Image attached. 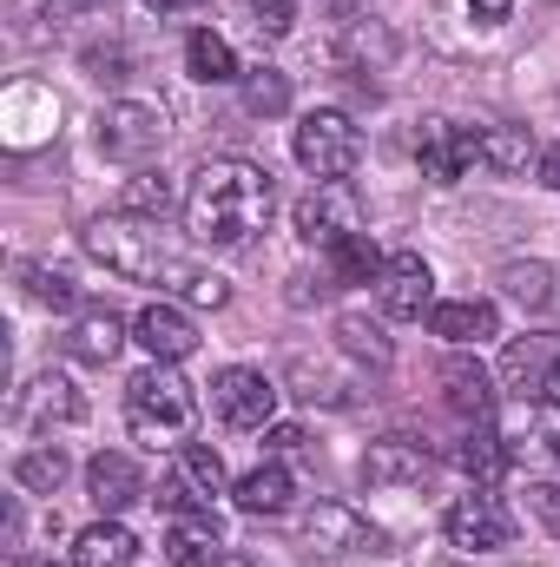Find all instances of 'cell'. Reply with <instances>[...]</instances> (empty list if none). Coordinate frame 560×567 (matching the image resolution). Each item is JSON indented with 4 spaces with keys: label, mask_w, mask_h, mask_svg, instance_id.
<instances>
[{
    "label": "cell",
    "mask_w": 560,
    "mask_h": 567,
    "mask_svg": "<svg viewBox=\"0 0 560 567\" xmlns=\"http://www.w3.org/2000/svg\"><path fill=\"white\" fill-rule=\"evenodd\" d=\"M86 251H93L106 271H120L126 284H152L158 297H191L198 310H218V303L231 297V284L218 278V271H198L191 251H178L158 218L106 212V218L86 225Z\"/></svg>",
    "instance_id": "6da1fadb"
},
{
    "label": "cell",
    "mask_w": 560,
    "mask_h": 567,
    "mask_svg": "<svg viewBox=\"0 0 560 567\" xmlns=\"http://www.w3.org/2000/svg\"><path fill=\"white\" fill-rule=\"evenodd\" d=\"M271 172L251 158H205L185 185V231L211 251H238L271 218Z\"/></svg>",
    "instance_id": "7a4b0ae2"
},
{
    "label": "cell",
    "mask_w": 560,
    "mask_h": 567,
    "mask_svg": "<svg viewBox=\"0 0 560 567\" xmlns=\"http://www.w3.org/2000/svg\"><path fill=\"white\" fill-rule=\"evenodd\" d=\"M191 416H198V396H191V383L172 363H152V370H139L126 383V423L152 449L158 442H185L191 435Z\"/></svg>",
    "instance_id": "3957f363"
},
{
    "label": "cell",
    "mask_w": 560,
    "mask_h": 567,
    "mask_svg": "<svg viewBox=\"0 0 560 567\" xmlns=\"http://www.w3.org/2000/svg\"><path fill=\"white\" fill-rule=\"evenodd\" d=\"M93 140H100V158L106 165L145 172L158 158V145H165V106H152V100H113L100 113V133Z\"/></svg>",
    "instance_id": "277c9868"
},
{
    "label": "cell",
    "mask_w": 560,
    "mask_h": 567,
    "mask_svg": "<svg viewBox=\"0 0 560 567\" xmlns=\"http://www.w3.org/2000/svg\"><path fill=\"white\" fill-rule=\"evenodd\" d=\"M290 152H297V165H303L310 178H350L356 158H363V133H356L350 113L323 106V113H303V126H297Z\"/></svg>",
    "instance_id": "5b68a950"
},
{
    "label": "cell",
    "mask_w": 560,
    "mask_h": 567,
    "mask_svg": "<svg viewBox=\"0 0 560 567\" xmlns=\"http://www.w3.org/2000/svg\"><path fill=\"white\" fill-rule=\"evenodd\" d=\"M290 225H297V238H303V245L330 251L336 238L363 231V198H356V185H343V178H317V185L297 198Z\"/></svg>",
    "instance_id": "8992f818"
},
{
    "label": "cell",
    "mask_w": 560,
    "mask_h": 567,
    "mask_svg": "<svg viewBox=\"0 0 560 567\" xmlns=\"http://www.w3.org/2000/svg\"><path fill=\"white\" fill-rule=\"evenodd\" d=\"M211 410H218L225 429H271V416H278V383L265 370L231 363V370L211 377Z\"/></svg>",
    "instance_id": "52a82bcc"
},
{
    "label": "cell",
    "mask_w": 560,
    "mask_h": 567,
    "mask_svg": "<svg viewBox=\"0 0 560 567\" xmlns=\"http://www.w3.org/2000/svg\"><path fill=\"white\" fill-rule=\"evenodd\" d=\"M218 488H225L218 449H211V442H178V462H172V475L158 482V502H165L172 515H191V508H211Z\"/></svg>",
    "instance_id": "ba28073f"
},
{
    "label": "cell",
    "mask_w": 560,
    "mask_h": 567,
    "mask_svg": "<svg viewBox=\"0 0 560 567\" xmlns=\"http://www.w3.org/2000/svg\"><path fill=\"white\" fill-rule=\"evenodd\" d=\"M560 370V330H535V337H515L508 350H501V390L515 396V403H535V396H548V383H554Z\"/></svg>",
    "instance_id": "9c48e42d"
},
{
    "label": "cell",
    "mask_w": 560,
    "mask_h": 567,
    "mask_svg": "<svg viewBox=\"0 0 560 567\" xmlns=\"http://www.w3.org/2000/svg\"><path fill=\"white\" fill-rule=\"evenodd\" d=\"M416 158L435 185H462V178L481 165V133H468V126H455V120H422Z\"/></svg>",
    "instance_id": "30bf717a"
},
{
    "label": "cell",
    "mask_w": 560,
    "mask_h": 567,
    "mask_svg": "<svg viewBox=\"0 0 560 567\" xmlns=\"http://www.w3.org/2000/svg\"><path fill=\"white\" fill-rule=\"evenodd\" d=\"M442 528H448V542H455V548H468V555H488V548H508V542H515V515H508L488 488H475V495L448 502Z\"/></svg>",
    "instance_id": "8fae6325"
},
{
    "label": "cell",
    "mask_w": 560,
    "mask_h": 567,
    "mask_svg": "<svg viewBox=\"0 0 560 567\" xmlns=\"http://www.w3.org/2000/svg\"><path fill=\"white\" fill-rule=\"evenodd\" d=\"M376 303H383V317H396V323H422V317L435 310V271L422 265L416 251H396V258H383Z\"/></svg>",
    "instance_id": "7c38bea8"
},
{
    "label": "cell",
    "mask_w": 560,
    "mask_h": 567,
    "mask_svg": "<svg viewBox=\"0 0 560 567\" xmlns=\"http://www.w3.org/2000/svg\"><path fill=\"white\" fill-rule=\"evenodd\" d=\"M133 343H139L152 363H185L198 350V323H191L185 303L158 297V303H145L139 317H133Z\"/></svg>",
    "instance_id": "4fadbf2b"
},
{
    "label": "cell",
    "mask_w": 560,
    "mask_h": 567,
    "mask_svg": "<svg viewBox=\"0 0 560 567\" xmlns=\"http://www.w3.org/2000/svg\"><path fill=\"white\" fill-rule=\"evenodd\" d=\"M428 468H435L428 449L409 442V435H383V442L363 449V488H416Z\"/></svg>",
    "instance_id": "5bb4252c"
},
{
    "label": "cell",
    "mask_w": 560,
    "mask_h": 567,
    "mask_svg": "<svg viewBox=\"0 0 560 567\" xmlns=\"http://www.w3.org/2000/svg\"><path fill=\"white\" fill-rule=\"evenodd\" d=\"M303 542H310L317 555H356V548H376V528H370L356 508H343V502H317V508L303 515Z\"/></svg>",
    "instance_id": "9a60e30c"
},
{
    "label": "cell",
    "mask_w": 560,
    "mask_h": 567,
    "mask_svg": "<svg viewBox=\"0 0 560 567\" xmlns=\"http://www.w3.org/2000/svg\"><path fill=\"white\" fill-rule=\"evenodd\" d=\"M428 330H435L442 343L468 350V343L501 337V310H495L488 297H448V303H435V310H428Z\"/></svg>",
    "instance_id": "2e32d148"
},
{
    "label": "cell",
    "mask_w": 560,
    "mask_h": 567,
    "mask_svg": "<svg viewBox=\"0 0 560 567\" xmlns=\"http://www.w3.org/2000/svg\"><path fill=\"white\" fill-rule=\"evenodd\" d=\"M435 383H442V403H448L455 416H475V423L495 416V377H488L475 357H448V363L435 370Z\"/></svg>",
    "instance_id": "e0dca14e"
},
{
    "label": "cell",
    "mask_w": 560,
    "mask_h": 567,
    "mask_svg": "<svg viewBox=\"0 0 560 567\" xmlns=\"http://www.w3.org/2000/svg\"><path fill=\"white\" fill-rule=\"evenodd\" d=\"M86 488H93V502H100V515H120V508H133L145 495V475L133 455H120V449H100L93 462H86Z\"/></svg>",
    "instance_id": "ac0fdd59"
},
{
    "label": "cell",
    "mask_w": 560,
    "mask_h": 567,
    "mask_svg": "<svg viewBox=\"0 0 560 567\" xmlns=\"http://www.w3.org/2000/svg\"><path fill=\"white\" fill-rule=\"evenodd\" d=\"M13 416L27 429H46V423H80V390L60 377V370H40L27 390H20V403H13Z\"/></svg>",
    "instance_id": "d6986e66"
},
{
    "label": "cell",
    "mask_w": 560,
    "mask_h": 567,
    "mask_svg": "<svg viewBox=\"0 0 560 567\" xmlns=\"http://www.w3.org/2000/svg\"><path fill=\"white\" fill-rule=\"evenodd\" d=\"M455 468H462L475 488H495V482L515 468V449H508V435H501V429L475 423L462 442H455Z\"/></svg>",
    "instance_id": "ffe728a7"
},
{
    "label": "cell",
    "mask_w": 560,
    "mask_h": 567,
    "mask_svg": "<svg viewBox=\"0 0 560 567\" xmlns=\"http://www.w3.org/2000/svg\"><path fill=\"white\" fill-rule=\"evenodd\" d=\"M133 561H139V542H133V528L113 522V515L73 535V567H133Z\"/></svg>",
    "instance_id": "44dd1931"
},
{
    "label": "cell",
    "mask_w": 560,
    "mask_h": 567,
    "mask_svg": "<svg viewBox=\"0 0 560 567\" xmlns=\"http://www.w3.org/2000/svg\"><path fill=\"white\" fill-rule=\"evenodd\" d=\"M120 343H126V323L113 310H80L66 330V357H80V363H113Z\"/></svg>",
    "instance_id": "7402d4cb"
},
{
    "label": "cell",
    "mask_w": 560,
    "mask_h": 567,
    "mask_svg": "<svg viewBox=\"0 0 560 567\" xmlns=\"http://www.w3.org/2000/svg\"><path fill=\"white\" fill-rule=\"evenodd\" d=\"M231 495H238V508H245V515H283V508H290V495H297V482H290V468H283V462H258L251 475H238V482H231Z\"/></svg>",
    "instance_id": "603a6c76"
},
{
    "label": "cell",
    "mask_w": 560,
    "mask_h": 567,
    "mask_svg": "<svg viewBox=\"0 0 560 567\" xmlns=\"http://www.w3.org/2000/svg\"><path fill=\"white\" fill-rule=\"evenodd\" d=\"M185 73L205 80V86H231V80H238V53H231V40L211 33V27H198V33L185 40Z\"/></svg>",
    "instance_id": "cb8c5ba5"
},
{
    "label": "cell",
    "mask_w": 560,
    "mask_h": 567,
    "mask_svg": "<svg viewBox=\"0 0 560 567\" xmlns=\"http://www.w3.org/2000/svg\"><path fill=\"white\" fill-rule=\"evenodd\" d=\"M336 343H343V357H356V363H370V370H390V357H396L390 330H383L376 317H363V310H343V317H336Z\"/></svg>",
    "instance_id": "d4e9b609"
},
{
    "label": "cell",
    "mask_w": 560,
    "mask_h": 567,
    "mask_svg": "<svg viewBox=\"0 0 560 567\" xmlns=\"http://www.w3.org/2000/svg\"><path fill=\"white\" fill-rule=\"evenodd\" d=\"M218 548V515L211 508H191V515H172V528H165V555L178 567H191V561H205Z\"/></svg>",
    "instance_id": "484cf974"
},
{
    "label": "cell",
    "mask_w": 560,
    "mask_h": 567,
    "mask_svg": "<svg viewBox=\"0 0 560 567\" xmlns=\"http://www.w3.org/2000/svg\"><path fill=\"white\" fill-rule=\"evenodd\" d=\"M323 265H330V284H370V278H383V251L370 245V231L336 238V245L323 251Z\"/></svg>",
    "instance_id": "4316f807"
},
{
    "label": "cell",
    "mask_w": 560,
    "mask_h": 567,
    "mask_svg": "<svg viewBox=\"0 0 560 567\" xmlns=\"http://www.w3.org/2000/svg\"><path fill=\"white\" fill-rule=\"evenodd\" d=\"M120 212H133V218H158V225H165V212H185V198H178V185H172L165 172L145 165V172L126 178V205H120Z\"/></svg>",
    "instance_id": "83f0119b"
},
{
    "label": "cell",
    "mask_w": 560,
    "mask_h": 567,
    "mask_svg": "<svg viewBox=\"0 0 560 567\" xmlns=\"http://www.w3.org/2000/svg\"><path fill=\"white\" fill-rule=\"evenodd\" d=\"M481 165H488V172H501V178H521L528 165H541V152H535L528 133L495 126V133H481Z\"/></svg>",
    "instance_id": "f1b7e54d"
},
{
    "label": "cell",
    "mask_w": 560,
    "mask_h": 567,
    "mask_svg": "<svg viewBox=\"0 0 560 567\" xmlns=\"http://www.w3.org/2000/svg\"><path fill=\"white\" fill-rule=\"evenodd\" d=\"M495 284H501L521 310H554V297H560L548 265H501V278H495Z\"/></svg>",
    "instance_id": "f546056e"
},
{
    "label": "cell",
    "mask_w": 560,
    "mask_h": 567,
    "mask_svg": "<svg viewBox=\"0 0 560 567\" xmlns=\"http://www.w3.org/2000/svg\"><path fill=\"white\" fill-rule=\"evenodd\" d=\"M13 482L33 488V495H53V488L66 482V455H60V449H27V455L13 462Z\"/></svg>",
    "instance_id": "4dcf8cb0"
},
{
    "label": "cell",
    "mask_w": 560,
    "mask_h": 567,
    "mask_svg": "<svg viewBox=\"0 0 560 567\" xmlns=\"http://www.w3.org/2000/svg\"><path fill=\"white\" fill-rule=\"evenodd\" d=\"M245 106H251L258 120H271V113H283V106H290V80H283L278 66H258V73L245 80Z\"/></svg>",
    "instance_id": "1f68e13d"
},
{
    "label": "cell",
    "mask_w": 560,
    "mask_h": 567,
    "mask_svg": "<svg viewBox=\"0 0 560 567\" xmlns=\"http://www.w3.org/2000/svg\"><path fill=\"white\" fill-rule=\"evenodd\" d=\"M20 284L33 303H53V310H73V278L66 271H46V265H20Z\"/></svg>",
    "instance_id": "d6a6232c"
},
{
    "label": "cell",
    "mask_w": 560,
    "mask_h": 567,
    "mask_svg": "<svg viewBox=\"0 0 560 567\" xmlns=\"http://www.w3.org/2000/svg\"><path fill=\"white\" fill-rule=\"evenodd\" d=\"M528 508H535V522L560 542V482H535V488H528Z\"/></svg>",
    "instance_id": "836d02e7"
},
{
    "label": "cell",
    "mask_w": 560,
    "mask_h": 567,
    "mask_svg": "<svg viewBox=\"0 0 560 567\" xmlns=\"http://www.w3.org/2000/svg\"><path fill=\"white\" fill-rule=\"evenodd\" d=\"M251 13H258V33H290V13H297V0H251Z\"/></svg>",
    "instance_id": "e575fe53"
},
{
    "label": "cell",
    "mask_w": 560,
    "mask_h": 567,
    "mask_svg": "<svg viewBox=\"0 0 560 567\" xmlns=\"http://www.w3.org/2000/svg\"><path fill=\"white\" fill-rule=\"evenodd\" d=\"M468 13H475V27H501L515 13V0H468Z\"/></svg>",
    "instance_id": "d590c367"
},
{
    "label": "cell",
    "mask_w": 560,
    "mask_h": 567,
    "mask_svg": "<svg viewBox=\"0 0 560 567\" xmlns=\"http://www.w3.org/2000/svg\"><path fill=\"white\" fill-rule=\"evenodd\" d=\"M535 172H541V185H548V192H560V145L541 152V165H535Z\"/></svg>",
    "instance_id": "8d00e7d4"
},
{
    "label": "cell",
    "mask_w": 560,
    "mask_h": 567,
    "mask_svg": "<svg viewBox=\"0 0 560 567\" xmlns=\"http://www.w3.org/2000/svg\"><path fill=\"white\" fill-rule=\"evenodd\" d=\"M290 449H303V429H271V455H290Z\"/></svg>",
    "instance_id": "74e56055"
},
{
    "label": "cell",
    "mask_w": 560,
    "mask_h": 567,
    "mask_svg": "<svg viewBox=\"0 0 560 567\" xmlns=\"http://www.w3.org/2000/svg\"><path fill=\"white\" fill-rule=\"evenodd\" d=\"M145 7H158V13H198L205 0H145Z\"/></svg>",
    "instance_id": "f35d334b"
},
{
    "label": "cell",
    "mask_w": 560,
    "mask_h": 567,
    "mask_svg": "<svg viewBox=\"0 0 560 567\" xmlns=\"http://www.w3.org/2000/svg\"><path fill=\"white\" fill-rule=\"evenodd\" d=\"M60 13H100V7H113V0H53Z\"/></svg>",
    "instance_id": "ab89813d"
},
{
    "label": "cell",
    "mask_w": 560,
    "mask_h": 567,
    "mask_svg": "<svg viewBox=\"0 0 560 567\" xmlns=\"http://www.w3.org/2000/svg\"><path fill=\"white\" fill-rule=\"evenodd\" d=\"M548 403H554V410H560V370H554V383H548Z\"/></svg>",
    "instance_id": "60d3db41"
},
{
    "label": "cell",
    "mask_w": 560,
    "mask_h": 567,
    "mask_svg": "<svg viewBox=\"0 0 560 567\" xmlns=\"http://www.w3.org/2000/svg\"><path fill=\"white\" fill-rule=\"evenodd\" d=\"M20 567H53V561H20Z\"/></svg>",
    "instance_id": "b9f144b4"
},
{
    "label": "cell",
    "mask_w": 560,
    "mask_h": 567,
    "mask_svg": "<svg viewBox=\"0 0 560 567\" xmlns=\"http://www.w3.org/2000/svg\"><path fill=\"white\" fill-rule=\"evenodd\" d=\"M205 567H231V561H205Z\"/></svg>",
    "instance_id": "7bdbcfd3"
}]
</instances>
